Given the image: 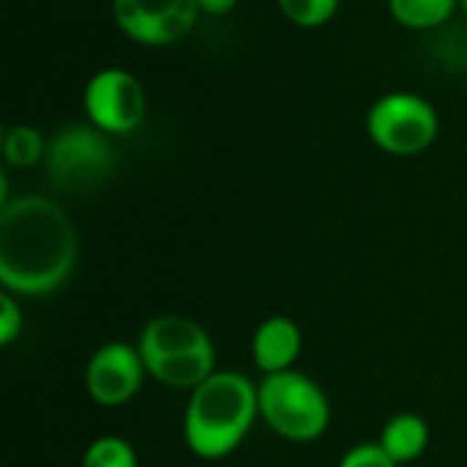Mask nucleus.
<instances>
[{
  "label": "nucleus",
  "mask_w": 467,
  "mask_h": 467,
  "mask_svg": "<svg viewBox=\"0 0 467 467\" xmlns=\"http://www.w3.org/2000/svg\"><path fill=\"white\" fill-rule=\"evenodd\" d=\"M77 265V230L66 211L22 194L0 205V282L16 296L55 293Z\"/></svg>",
  "instance_id": "nucleus-1"
},
{
  "label": "nucleus",
  "mask_w": 467,
  "mask_h": 467,
  "mask_svg": "<svg viewBox=\"0 0 467 467\" xmlns=\"http://www.w3.org/2000/svg\"><path fill=\"white\" fill-rule=\"evenodd\" d=\"M260 416L257 386L233 369H216L189 391L183 413V441L200 460L230 457Z\"/></svg>",
  "instance_id": "nucleus-2"
},
{
  "label": "nucleus",
  "mask_w": 467,
  "mask_h": 467,
  "mask_svg": "<svg viewBox=\"0 0 467 467\" xmlns=\"http://www.w3.org/2000/svg\"><path fill=\"white\" fill-rule=\"evenodd\" d=\"M137 350L153 380L194 391L216 372V348L208 331L186 315H159L145 323Z\"/></svg>",
  "instance_id": "nucleus-3"
},
{
  "label": "nucleus",
  "mask_w": 467,
  "mask_h": 467,
  "mask_svg": "<svg viewBox=\"0 0 467 467\" xmlns=\"http://www.w3.org/2000/svg\"><path fill=\"white\" fill-rule=\"evenodd\" d=\"M260 419L290 443H312L331 424V402L317 380L298 369L265 375L257 383Z\"/></svg>",
  "instance_id": "nucleus-4"
},
{
  "label": "nucleus",
  "mask_w": 467,
  "mask_h": 467,
  "mask_svg": "<svg viewBox=\"0 0 467 467\" xmlns=\"http://www.w3.org/2000/svg\"><path fill=\"white\" fill-rule=\"evenodd\" d=\"M44 164L55 189L88 194L109 181L115 170V150L109 134L93 123H71L47 142Z\"/></svg>",
  "instance_id": "nucleus-5"
},
{
  "label": "nucleus",
  "mask_w": 467,
  "mask_h": 467,
  "mask_svg": "<svg viewBox=\"0 0 467 467\" xmlns=\"http://www.w3.org/2000/svg\"><path fill=\"white\" fill-rule=\"evenodd\" d=\"M367 134L383 153L408 159L432 148L441 134V118L430 99L410 90H394L369 107Z\"/></svg>",
  "instance_id": "nucleus-6"
},
{
  "label": "nucleus",
  "mask_w": 467,
  "mask_h": 467,
  "mask_svg": "<svg viewBox=\"0 0 467 467\" xmlns=\"http://www.w3.org/2000/svg\"><path fill=\"white\" fill-rule=\"evenodd\" d=\"M82 107L88 123H93L109 137H123L142 126L148 112V96L142 82L131 71L109 66L88 79L82 90Z\"/></svg>",
  "instance_id": "nucleus-7"
},
{
  "label": "nucleus",
  "mask_w": 467,
  "mask_h": 467,
  "mask_svg": "<svg viewBox=\"0 0 467 467\" xmlns=\"http://www.w3.org/2000/svg\"><path fill=\"white\" fill-rule=\"evenodd\" d=\"M118 30L140 47H172L183 41L197 19V0H109Z\"/></svg>",
  "instance_id": "nucleus-8"
},
{
  "label": "nucleus",
  "mask_w": 467,
  "mask_h": 467,
  "mask_svg": "<svg viewBox=\"0 0 467 467\" xmlns=\"http://www.w3.org/2000/svg\"><path fill=\"white\" fill-rule=\"evenodd\" d=\"M145 375L148 369L137 345L107 342L90 356L85 367V389L96 405L123 408L140 394Z\"/></svg>",
  "instance_id": "nucleus-9"
},
{
  "label": "nucleus",
  "mask_w": 467,
  "mask_h": 467,
  "mask_svg": "<svg viewBox=\"0 0 467 467\" xmlns=\"http://www.w3.org/2000/svg\"><path fill=\"white\" fill-rule=\"evenodd\" d=\"M304 350V334L296 320L285 315L265 317L252 337V361L265 375H279L296 369V361Z\"/></svg>",
  "instance_id": "nucleus-10"
},
{
  "label": "nucleus",
  "mask_w": 467,
  "mask_h": 467,
  "mask_svg": "<svg viewBox=\"0 0 467 467\" xmlns=\"http://www.w3.org/2000/svg\"><path fill=\"white\" fill-rule=\"evenodd\" d=\"M378 443L383 446V451L397 465H405V462L419 460L427 451V446H430V427L416 413H397V416H391L386 421Z\"/></svg>",
  "instance_id": "nucleus-11"
},
{
  "label": "nucleus",
  "mask_w": 467,
  "mask_h": 467,
  "mask_svg": "<svg viewBox=\"0 0 467 467\" xmlns=\"http://www.w3.org/2000/svg\"><path fill=\"white\" fill-rule=\"evenodd\" d=\"M457 8L460 0H389L391 19L408 30H438Z\"/></svg>",
  "instance_id": "nucleus-12"
},
{
  "label": "nucleus",
  "mask_w": 467,
  "mask_h": 467,
  "mask_svg": "<svg viewBox=\"0 0 467 467\" xmlns=\"http://www.w3.org/2000/svg\"><path fill=\"white\" fill-rule=\"evenodd\" d=\"M44 156H47V140L36 126L19 123L3 131V159L8 167L27 170L44 161Z\"/></svg>",
  "instance_id": "nucleus-13"
},
{
  "label": "nucleus",
  "mask_w": 467,
  "mask_h": 467,
  "mask_svg": "<svg viewBox=\"0 0 467 467\" xmlns=\"http://www.w3.org/2000/svg\"><path fill=\"white\" fill-rule=\"evenodd\" d=\"M82 467H140V462L134 446L126 438L101 435L85 449Z\"/></svg>",
  "instance_id": "nucleus-14"
},
{
  "label": "nucleus",
  "mask_w": 467,
  "mask_h": 467,
  "mask_svg": "<svg viewBox=\"0 0 467 467\" xmlns=\"http://www.w3.org/2000/svg\"><path fill=\"white\" fill-rule=\"evenodd\" d=\"M339 3L342 0H276L282 16L304 30H317L328 25L337 16Z\"/></svg>",
  "instance_id": "nucleus-15"
},
{
  "label": "nucleus",
  "mask_w": 467,
  "mask_h": 467,
  "mask_svg": "<svg viewBox=\"0 0 467 467\" xmlns=\"http://www.w3.org/2000/svg\"><path fill=\"white\" fill-rule=\"evenodd\" d=\"M25 328V320H22V309L19 304L14 301V293H3L0 296V345L8 348L19 339Z\"/></svg>",
  "instance_id": "nucleus-16"
},
{
  "label": "nucleus",
  "mask_w": 467,
  "mask_h": 467,
  "mask_svg": "<svg viewBox=\"0 0 467 467\" xmlns=\"http://www.w3.org/2000/svg\"><path fill=\"white\" fill-rule=\"evenodd\" d=\"M337 467H400L386 451L380 443H358L353 446Z\"/></svg>",
  "instance_id": "nucleus-17"
},
{
  "label": "nucleus",
  "mask_w": 467,
  "mask_h": 467,
  "mask_svg": "<svg viewBox=\"0 0 467 467\" xmlns=\"http://www.w3.org/2000/svg\"><path fill=\"white\" fill-rule=\"evenodd\" d=\"M197 5H200V14L224 16V14H230L238 5V0H197Z\"/></svg>",
  "instance_id": "nucleus-18"
},
{
  "label": "nucleus",
  "mask_w": 467,
  "mask_h": 467,
  "mask_svg": "<svg viewBox=\"0 0 467 467\" xmlns=\"http://www.w3.org/2000/svg\"><path fill=\"white\" fill-rule=\"evenodd\" d=\"M460 11L467 16V0H460Z\"/></svg>",
  "instance_id": "nucleus-19"
}]
</instances>
